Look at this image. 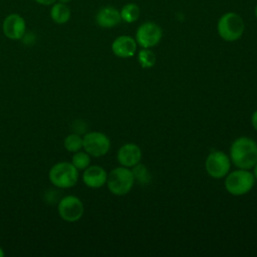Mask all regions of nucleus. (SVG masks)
<instances>
[{
    "label": "nucleus",
    "instance_id": "obj_1",
    "mask_svg": "<svg viewBox=\"0 0 257 257\" xmlns=\"http://www.w3.org/2000/svg\"><path fill=\"white\" fill-rule=\"evenodd\" d=\"M230 158L233 164L243 170L253 168L257 162V144L250 138L240 137L230 148Z\"/></svg>",
    "mask_w": 257,
    "mask_h": 257
},
{
    "label": "nucleus",
    "instance_id": "obj_2",
    "mask_svg": "<svg viewBox=\"0 0 257 257\" xmlns=\"http://www.w3.org/2000/svg\"><path fill=\"white\" fill-rule=\"evenodd\" d=\"M78 170L70 162H59L53 165L48 173L49 181L53 186L60 189H68L78 181Z\"/></svg>",
    "mask_w": 257,
    "mask_h": 257
},
{
    "label": "nucleus",
    "instance_id": "obj_3",
    "mask_svg": "<svg viewBox=\"0 0 257 257\" xmlns=\"http://www.w3.org/2000/svg\"><path fill=\"white\" fill-rule=\"evenodd\" d=\"M135 182V177L133 171L126 167H117L110 171L107 175L106 185L108 190L116 196H123L127 194Z\"/></svg>",
    "mask_w": 257,
    "mask_h": 257
},
{
    "label": "nucleus",
    "instance_id": "obj_4",
    "mask_svg": "<svg viewBox=\"0 0 257 257\" xmlns=\"http://www.w3.org/2000/svg\"><path fill=\"white\" fill-rule=\"evenodd\" d=\"M255 177L248 170H237L230 173L225 180L227 192L233 196H241L248 193L254 186Z\"/></svg>",
    "mask_w": 257,
    "mask_h": 257
},
{
    "label": "nucleus",
    "instance_id": "obj_5",
    "mask_svg": "<svg viewBox=\"0 0 257 257\" xmlns=\"http://www.w3.org/2000/svg\"><path fill=\"white\" fill-rule=\"evenodd\" d=\"M243 19L234 12L224 14L218 21L217 29L219 35L226 41H235L239 39L244 32Z\"/></svg>",
    "mask_w": 257,
    "mask_h": 257
},
{
    "label": "nucleus",
    "instance_id": "obj_6",
    "mask_svg": "<svg viewBox=\"0 0 257 257\" xmlns=\"http://www.w3.org/2000/svg\"><path fill=\"white\" fill-rule=\"evenodd\" d=\"M82 148L89 156L98 158L109 151L110 141L106 135L100 132H90L82 138Z\"/></svg>",
    "mask_w": 257,
    "mask_h": 257
},
{
    "label": "nucleus",
    "instance_id": "obj_7",
    "mask_svg": "<svg viewBox=\"0 0 257 257\" xmlns=\"http://www.w3.org/2000/svg\"><path fill=\"white\" fill-rule=\"evenodd\" d=\"M57 211L62 220L66 222H76L82 217L84 207L79 198L68 195L59 201Z\"/></svg>",
    "mask_w": 257,
    "mask_h": 257
},
{
    "label": "nucleus",
    "instance_id": "obj_8",
    "mask_svg": "<svg viewBox=\"0 0 257 257\" xmlns=\"http://www.w3.org/2000/svg\"><path fill=\"white\" fill-rule=\"evenodd\" d=\"M207 173L214 179L225 177L230 170V159L222 151H214L208 156L206 163Z\"/></svg>",
    "mask_w": 257,
    "mask_h": 257
},
{
    "label": "nucleus",
    "instance_id": "obj_9",
    "mask_svg": "<svg viewBox=\"0 0 257 257\" xmlns=\"http://www.w3.org/2000/svg\"><path fill=\"white\" fill-rule=\"evenodd\" d=\"M162 35V29L158 24L154 22H146L137 30L136 40L143 48H150L160 42Z\"/></svg>",
    "mask_w": 257,
    "mask_h": 257
},
{
    "label": "nucleus",
    "instance_id": "obj_10",
    "mask_svg": "<svg viewBox=\"0 0 257 257\" xmlns=\"http://www.w3.org/2000/svg\"><path fill=\"white\" fill-rule=\"evenodd\" d=\"M3 33L4 35L12 40L21 39L26 30L25 20L18 14H9L3 21Z\"/></svg>",
    "mask_w": 257,
    "mask_h": 257
},
{
    "label": "nucleus",
    "instance_id": "obj_11",
    "mask_svg": "<svg viewBox=\"0 0 257 257\" xmlns=\"http://www.w3.org/2000/svg\"><path fill=\"white\" fill-rule=\"evenodd\" d=\"M142 159V151L136 144H125L117 152L118 163L126 168L134 167L140 163Z\"/></svg>",
    "mask_w": 257,
    "mask_h": 257
},
{
    "label": "nucleus",
    "instance_id": "obj_12",
    "mask_svg": "<svg viewBox=\"0 0 257 257\" xmlns=\"http://www.w3.org/2000/svg\"><path fill=\"white\" fill-rule=\"evenodd\" d=\"M82 181L88 187L92 189H98L106 184L107 174L105 170L100 166H88L83 170Z\"/></svg>",
    "mask_w": 257,
    "mask_h": 257
},
{
    "label": "nucleus",
    "instance_id": "obj_13",
    "mask_svg": "<svg viewBox=\"0 0 257 257\" xmlns=\"http://www.w3.org/2000/svg\"><path fill=\"white\" fill-rule=\"evenodd\" d=\"M137 49V42L136 40L127 35H122L115 38L111 44V50L114 55L127 58L135 54Z\"/></svg>",
    "mask_w": 257,
    "mask_h": 257
},
{
    "label": "nucleus",
    "instance_id": "obj_14",
    "mask_svg": "<svg viewBox=\"0 0 257 257\" xmlns=\"http://www.w3.org/2000/svg\"><path fill=\"white\" fill-rule=\"evenodd\" d=\"M96 23L103 28H111L117 25L120 20V12L111 6H105L101 8L96 14Z\"/></svg>",
    "mask_w": 257,
    "mask_h": 257
},
{
    "label": "nucleus",
    "instance_id": "obj_15",
    "mask_svg": "<svg viewBox=\"0 0 257 257\" xmlns=\"http://www.w3.org/2000/svg\"><path fill=\"white\" fill-rule=\"evenodd\" d=\"M71 12L69 7L64 3H56L52 6L50 11L51 19L57 23V24H63L66 23L70 18Z\"/></svg>",
    "mask_w": 257,
    "mask_h": 257
},
{
    "label": "nucleus",
    "instance_id": "obj_16",
    "mask_svg": "<svg viewBox=\"0 0 257 257\" xmlns=\"http://www.w3.org/2000/svg\"><path fill=\"white\" fill-rule=\"evenodd\" d=\"M141 14V9L137 4L128 3L124 5L120 11V17L122 20H124L127 23L135 22L138 20Z\"/></svg>",
    "mask_w": 257,
    "mask_h": 257
},
{
    "label": "nucleus",
    "instance_id": "obj_17",
    "mask_svg": "<svg viewBox=\"0 0 257 257\" xmlns=\"http://www.w3.org/2000/svg\"><path fill=\"white\" fill-rule=\"evenodd\" d=\"M63 146L70 153L78 152L82 149V138L77 134H69L65 137Z\"/></svg>",
    "mask_w": 257,
    "mask_h": 257
},
{
    "label": "nucleus",
    "instance_id": "obj_18",
    "mask_svg": "<svg viewBox=\"0 0 257 257\" xmlns=\"http://www.w3.org/2000/svg\"><path fill=\"white\" fill-rule=\"evenodd\" d=\"M71 163L78 171H83L90 164V156L85 151L75 152L72 155Z\"/></svg>",
    "mask_w": 257,
    "mask_h": 257
},
{
    "label": "nucleus",
    "instance_id": "obj_19",
    "mask_svg": "<svg viewBox=\"0 0 257 257\" xmlns=\"http://www.w3.org/2000/svg\"><path fill=\"white\" fill-rule=\"evenodd\" d=\"M139 62L142 67L144 68H150L153 67L154 64L156 63V55L155 53L150 50L149 48H144L139 52L138 56Z\"/></svg>",
    "mask_w": 257,
    "mask_h": 257
},
{
    "label": "nucleus",
    "instance_id": "obj_20",
    "mask_svg": "<svg viewBox=\"0 0 257 257\" xmlns=\"http://www.w3.org/2000/svg\"><path fill=\"white\" fill-rule=\"evenodd\" d=\"M134 170H133V174L135 179H138L140 182L142 183H146L149 181V175H148V171L146 169V167L144 165H139L137 164L136 166H134Z\"/></svg>",
    "mask_w": 257,
    "mask_h": 257
},
{
    "label": "nucleus",
    "instance_id": "obj_21",
    "mask_svg": "<svg viewBox=\"0 0 257 257\" xmlns=\"http://www.w3.org/2000/svg\"><path fill=\"white\" fill-rule=\"evenodd\" d=\"M251 122H252V125L253 127L257 131V110H255L252 114V118H251Z\"/></svg>",
    "mask_w": 257,
    "mask_h": 257
},
{
    "label": "nucleus",
    "instance_id": "obj_22",
    "mask_svg": "<svg viewBox=\"0 0 257 257\" xmlns=\"http://www.w3.org/2000/svg\"><path fill=\"white\" fill-rule=\"evenodd\" d=\"M35 1L42 5H51V4H54L56 0H35Z\"/></svg>",
    "mask_w": 257,
    "mask_h": 257
},
{
    "label": "nucleus",
    "instance_id": "obj_23",
    "mask_svg": "<svg viewBox=\"0 0 257 257\" xmlns=\"http://www.w3.org/2000/svg\"><path fill=\"white\" fill-rule=\"evenodd\" d=\"M253 172H254V177L257 179V162L255 163V165L253 166Z\"/></svg>",
    "mask_w": 257,
    "mask_h": 257
},
{
    "label": "nucleus",
    "instance_id": "obj_24",
    "mask_svg": "<svg viewBox=\"0 0 257 257\" xmlns=\"http://www.w3.org/2000/svg\"><path fill=\"white\" fill-rule=\"evenodd\" d=\"M4 255H5V253H4L3 249H2V247L0 246V257H4Z\"/></svg>",
    "mask_w": 257,
    "mask_h": 257
},
{
    "label": "nucleus",
    "instance_id": "obj_25",
    "mask_svg": "<svg viewBox=\"0 0 257 257\" xmlns=\"http://www.w3.org/2000/svg\"><path fill=\"white\" fill-rule=\"evenodd\" d=\"M60 3H64V4H66L67 2H69L70 0H58Z\"/></svg>",
    "mask_w": 257,
    "mask_h": 257
},
{
    "label": "nucleus",
    "instance_id": "obj_26",
    "mask_svg": "<svg viewBox=\"0 0 257 257\" xmlns=\"http://www.w3.org/2000/svg\"><path fill=\"white\" fill-rule=\"evenodd\" d=\"M255 15H256V17H257V5H256V8H255Z\"/></svg>",
    "mask_w": 257,
    "mask_h": 257
}]
</instances>
